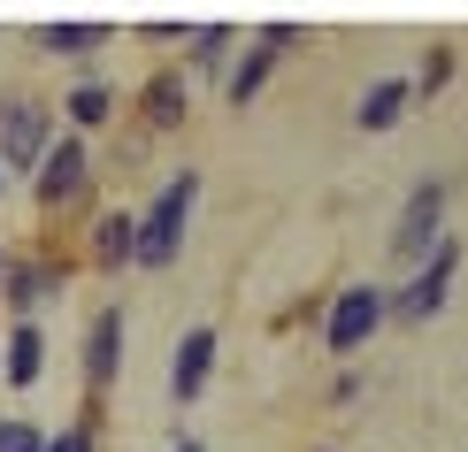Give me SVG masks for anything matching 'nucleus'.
I'll return each instance as SVG.
<instances>
[{
    "label": "nucleus",
    "instance_id": "obj_21",
    "mask_svg": "<svg viewBox=\"0 0 468 452\" xmlns=\"http://www.w3.org/2000/svg\"><path fill=\"white\" fill-rule=\"evenodd\" d=\"M368 399V376L361 368H330V384H323V406L330 415H346V406H361Z\"/></svg>",
    "mask_w": 468,
    "mask_h": 452
},
{
    "label": "nucleus",
    "instance_id": "obj_6",
    "mask_svg": "<svg viewBox=\"0 0 468 452\" xmlns=\"http://www.w3.org/2000/svg\"><path fill=\"white\" fill-rule=\"evenodd\" d=\"M323 352L338 368H354L368 345H377V330H384V284L377 277H354V284H330L323 291Z\"/></svg>",
    "mask_w": 468,
    "mask_h": 452
},
{
    "label": "nucleus",
    "instance_id": "obj_8",
    "mask_svg": "<svg viewBox=\"0 0 468 452\" xmlns=\"http://www.w3.org/2000/svg\"><path fill=\"white\" fill-rule=\"evenodd\" d=\"M54 92L38 85H0V169L8 176H31L38 153L54 146Z\"/></svg>",
    "mask_w": 468,
    "mask_h": 452
},
{
    "label": "nucleus",
    "instance_id": "obj_11",
    "mask_svg": "<svg viewBox=\"0 0 468 452\" xmlns=\"http://www.w3.org/2000/svg\"><path fill=\"white\" fill-rule=\"evenodd\" d=\"M54 123H62L69 139H101V131L123 123V85H115L108 69L62 77V92H54Z\"/></svg>",
    "mask_w": 468,
    "mask_h": 452
},
{
    "label": "nucleus",
    "instance_id": "obj_26",
    "mask_svg": "<svg viewBox=\"0 0 468 452\" xmlns=\"http://www.w3.org/2000/svg\"><path fill=\"white\" fill-rule=\"evenodd\" d=\"M315 452H338V445H315Z\"/></svg>",
    "mask_w": 468,
    "mask_h": 452
},
{
    "label": "nucleus",
    "instance_id": "obj_4",
    "mask_svg": "<svg viewBox=\"0 0 468 452\" xmlns=\"http://www.w3.org/2000/svg\"><path fill=\"white\" fill-rule=\"evenodd\" d=\"M69 277H77V253H54V238L24 246L0 277V322H47V307H62Z\"/></svg>",
    "mask_w": 468,
    "mask_h": 452
},
{
    "label": "nucleus",
    "instance_id": "obj_10",
    "mask_svg": "<svg viewBox=\"0 0 468 452\" xmlns=\"http://www.w3.org/2000/svg\"><path fill=\"white\" fill-rule=\"evenodd\" d=\"M123 123H131V131H146L154 146L177 139V131L192 123V85H185V69H177V62H154L139 85L123 92Z\"/></svg>",
    "mask_w": 468,
    "mask_h": 452
},
{
    "label": "nucleus",
    "instance_id": "obj_16",
    "mask_svg": "<svg viewBox=\"0 0 468 452\" xmlns=\"http://www.w3.org/2000/svg\"><path fill=\"white\" fill-rule=\"evenodd\" d=\"M230 54H239V24H185V38H177V54H169V62H177L185 85L200 92V85H223Z\"/></svg>",
    "mask_w": 468,
    "mask_h": 452
},
{
    "label": "nucleus",
    "instance_id": "obj_17",
    "mask_svg": "<svg viewBox=\"0 0 468 452\" xmlns=\"http://www.w3.org/2000/svg\"><path fill=\"white\" fill-rule=\"evenodd\" d=\"M415 115V92H407V69H384L354 92V131L361 139H392V131Z\"/></svg>",
    "mask_w": 468,
    "mask_h": 452
},
{
    "label": "nucleus",
    "instance_id": "obj_25",
    "mask_svg": "<svg viewBox=\"0 0 468 452\" xmlns=\"http://www.w3.org/2000/svg\"><path fill=\"white\" fill-rule=\"evenodd\" d=\"M8 261H16V246H8V238H0V277H8Z\"/></svg>",
    "mask_w": 468,
    "mask_h": 452
},
{
    "label": "nucleus",
    "instance_id": "obj_13",
    "mask_svg": "<svg viewBox=\"0 0 468 452\" xmlns=\"http://www.w3.org/2000/svg\"><path fill=\"white\" fill-rule=\"evenodd\" d=\"M216 361H223V330H216V322L177 330V345H169V368H162V391H169V406H177V415L207 399V384H216Z\"/></svg>",
    "mask_w": 468,
    "mask_h": 452
},
{
    "label": "nucleus",
    "instance_id": "obj_20",
    "mask_svg": "<svg viewBox=\"0 0 468 452\" xmlns=\"http://www.w3.org/2000/svg\"><path fill=\"white\" fill-rule=\"evenodd\" d=\"M0 452H47V422L24 406H0Z\"/></svg>",
    "mask_w": 468,
    "mask_h": 452
},
{
    "label": "nucleus",
    "instance_id": "obj_14",
    "mask_svg": "<svg viewBox=\"0 0 468 452\" xmlns=\"http://www.w3.org/2000/svg\"><path fill=\"white\" fill-rule=\"evenodd\" d=\"M108 47H115L108 16H47V24H31V54H38V62H62L69 77L77 69H101Z\"/></svg>",
    "mask_w": 468,
    "mask_h": 452
},
{
    "label": "nucleus",
    "instance_id": "obj_5",
    "mask_svg": "<svg viewBox=\"0 0 468 452\" xmlns=\"http://www.w3.org/2000/svg\"><path fill=\"white\" fill-rule=\"evenodd\" d=\"M445 215H453V176L422 169L415 184H407V200H399V215H392V230H384V261H392L399 277H407V268H415L422 253L445 238V230H453Z\"/></svg>",
    "mask_w": 468,
    "mask_h": 452
},
{
    "label": "nucleus",
    "instance_id": "obj_7",
    "mask_svg": "<svg viewBox=\"0 0 468 452\" xmlns=\"http://www.w3.org/2000/svg\"><path fill=\"white\" fill-rule=\"evenodd\" d=\"M300 38H307V31H300V24H284V16H269V24H253V31L239 38V54H230L223 85H216V92H223V108H230V115H246V108H253V100L269 92V77L284 69V54L300 47Z\"/></svg>",
    "mask_w": 468,
    "mask_h": 452
},
{
    "label": "nucleus",
    "instance_id": "obj_15",
    "mask_svg": "<svg viewBox=\"0 0 468 452\" xmlns=\"http://www.w3.org/2000/svg\"><path fill=\"white\" fill-rule=\"evenodd\" d=\"M47 361H54V330L47 322H0V391L8 399H31L47 384Z\"/></svg>",
    "mask_w": 468,
    "mask_h": 452
},
{
    "label": "nucleus",
    "instance_id": "obj_2",
    "mask_svg": "<svg viewBox=\"0 0 468 452\" xmlns=\"http://www.w3.org/2000/svg\"><path fill=\"white\" fill-rule=\"evenodd\" d=\"M200 192H207V176L177 162V169H162L154 176V192L131 215H139V246H131V268L139 277H169V268L185 261V238H192V215H200Z\"/></svg>",
    "mask_w": 468,
    "mask_h": 452
},
{
    "label": "nucleus",
    "instance_id": "obj_1",
    "mask_svg": "<svg viewBox=\"0 0 468 452\" xmlns=\"http://www.w3.org/2000/svg\"><path fill=\"white\" fill-rule=\"evenodd\" d=\"M24 200H31V215H38L47 230L85 223V215L108 200V184H101V146H92V139H69V131H54V146L38 153V169L24 176Z\"/></svg>",
    "mask_w": 468,
    "mask_h": 452
},
{
    "label": "nucleus",
    "instance_id": "obj_3",
    "mask_svg": "<svg viewBox=\"0 0 468 452\" xmlns=\"http://www.w3.org/2000/svg\"><path fill=\"white\" fill-rule=\"evenodd\" d=\"M453 277H461V238L445 230V238L422 253L399 284H384V330H422V322H438V314L453 307Z\"/></svg>",
    "mask_w": 468,
    "mask_h": 452
},
{
    "label": "nucleus",
    "instance_id": "obj_18",
    "mask_svg": "<svg viewBox=\"0 0 468 452\" xmlns=\"http://www.w3.org/2000/svg\"><path fill=\"white\" fill-rule=\"evenodd\" d=\"M108 445V399H77L69 422H47V452H101Z\"/></svg>",
    "mask_w": 468,
    "mask_h": 452
},
{
    "label": "nucleus",
    "instance_id": "obj_23",
    "mask_svg": "<svg viewBox=\"0 0 468 452\" xmlns=\"http://www.w3.org/2000/svg\"><path fill=\"white\" fill-rule=\"evenodd\" d=\"M169 452H207V445H200V429H169Z\"/></svg>",
    "mask_w": 468,
    "mask_h": 452
},
{
    "label": "nucleus",
    "instance_id": "obj_22",
    "mask_svg": "<svg viewBox=\"0 0 468 452\" xmlns=\"http://www.w3.org/2000/svg\"><path fill=\"white\" fill-rule=\"evenodd\" d=\"M131 38H146V47H177V38H185V16H139Z\"/></svg>",
    "mask_w": 468,
    "mask_h": 452
},
{
    "label": "nucleus",
    "instance_id": "obj_19",
    "mask_svg": "<svg viewBox=\"0 0 468 452\" xmlns=\"http://www.w3.org/2000/svg\"><path fill=\"white\" fill-rule=\"evenodd\" d=\"M453 77H461V47H453V38H431V47H422V62L407 69V92H415V108H431L438 92L453 85Z\"/></svg>",
    "mask_w": 468,
    "mask_h": 452
},
{
    "label": "nucleus",
    "instance_id": "obj_9",
    "mask_svg": "<svg viewBox=\"0 0 468 452\" xmlns=\"http://www.w3.org/2000/svg\"><path fill=\"white\" fill-rule=\"evenodd\" d=\"M123 361H131V307L101 300L85 314V338H77V384H85V399H108L123 384Z\"/></svg>",
    "mask_w": 468,
    "mask_h": 452
},
{
    "label": "nucleus",
    "instance_id": "obj_12",
    "mask_svg": "<svg viewBox=\"0 0 468 452\" xmlns=\"http://www.w3.org/2000/svg\"><path fill=\"white\" fill-rule=\"evenodd\" d=\"M131 246H139V215H131V200H101L85 215L77 268H85V277H131Z\"/></svg>",
    "mask_w": 468,
    "mask_h": 452
},
{
    "label": "nucleus",
    "instance_id": "obj_24",
    "mask_svg": "<svg viewBox=\"0 0 468 452\" xmlns=\"http://www.w3.org/2000/svg\"><path fill=\"white\" fill-rule=\"evenodd\" d=\"M8 200H16V176H8V169H0V207H8Z\"/></svg>",
    "mask_w": 468,
    "mask_h": 452
}]
</instances>
